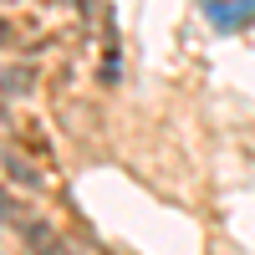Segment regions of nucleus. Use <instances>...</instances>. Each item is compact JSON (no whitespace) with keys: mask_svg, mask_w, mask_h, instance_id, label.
Returning <instances> with one entry per match:
<instances>
[{"mask_svg":"<svg viewBox=\"0 0 255 255\" xmlns=\"http://www.w3.org/2000/svg\"><path fill=\"white\" fill-rule=\"evenodd\" d=\"M204 15L215 20V31H240L255 20V0H204Z\"/></svg>","mask_w":255,"mask_h":255,"instance_id":"f257e3e1","label":"nucleus"},{"mask_svg":"<svg viewBox=\"0 0 255 255\" xmlns=\"http://www.w3.org/2000/svg\"><path fill=\"white\" fill-rule=\"evenodd\" d=\"M0 41H10V26H5V20H0Z\"/></svg>","mask_w":255,"mask_h":255,"instance_id":"f03ea898","label":"nucleus"}]
</instances>
